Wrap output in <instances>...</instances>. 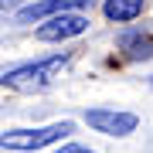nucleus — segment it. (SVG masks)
I'll list each match as a JSON object with an SVG mask.
<instances>
[{
	"label": "nucleus",
	"instance_id": "1",
	"mask_svg": "<svg viewBox=\"0 0 153 153\" xmlns=\"http://www.w3.org/2000/svg\"><path fill=\"white\" fill-rule=\"evenodd\" d=\"M65 65H68V55H51V58H41V61H31V65L10 68L0 78V85L14 88V92H44Z\"/></svg>",
	"mask_w": 153,
	"mask_h": 153
},
{
	"label": "nucleus",
	"instance_id": "2",
	"mask_svg": "<svg viewBox=\"0 0 153 153\" xmlns=\"http://www.w3.org/2000/svg\"><path fill=\"white\" fill-rule=\"evenodd\" d=\"M71 129H75L71 123H51V126H41V129H10V133H0V146L27 153V150H41V146H48V143L65 140Z\"/></svg>",
	"mask_w": 153,
	"mask_h": 153
},
{
	"label": "nucleus",
	"instance_id": "3",
	"mask_svg": "<svg viewBox=\"0 0 153 153\" xmlns=\"http://www.w3.org/2000/svg\"><path fill=\"white\" fill-rule=\"evenodd\" d=\"M85 31H88V17L78 10H65V14L48 17V24L38 27V41H68V38H78Z\"/></svg>",
	"mask_w": 153,
	"mask_h": 153
},
{
	"label": "nucleus",
	"instance_id": "4",
	"mask_svg": "<svg viewBox=\"0 0 153 153\" xmlns=\"http://www.w3.org/2000/svg\"><path fill=\"white\" fill-rule=\"evenodd\" d=\"M85 123L92 126L95 133H105V136H129L140 126V119L133 112H116V109H88Z\"/></svg>",
	"mask_w": 153,
	"mask_h": 153
},
{
	"label": "nucleus",
	"instance_id": "5",
	"mask_svg": "<svg viewBox=\"0 0 153 153\" xmlns=\"http://www.w3.org/2000/svg\"><path fill=\"white\" fill-rule=\"evenodd\" d=\"M78 7H92V0H41V4L21 7L17 21H41V17H55L65 10H78Z\"/></svg>",
	"mask_w": 153,
	"mask_h": 153
},
{
	"label": "nucleus",
	"instance_id": "6",
	"mask_svg": "<svg viewBox=\"0 0 153 153\" xmlns=\"http://www.w3.org/2000/svg\"><path fill=\"white\" fill-rule=\"evenodd\" d=\"M119 51L129 61H146V58H153V38L143 34V31H123L119 34Z\"/></svg>",
	"mask_w": 153,
	"mask_h": 153
},
{
	"label": "nucleus",
	"instance_id": "7",
	"mask_svg": "<svg viewBox=\"0 0 153 153\" xmlns=\"http://www.w3.org/2000/svg\"><path fill=\"white\" fill-rule=\"evenodd\" d=\"M146 7V0H105L102 4V14L116 24H126V21H136Z\"/></svg>",
	"mask_w": 153,
	"mask_h": 153
},
{
	"label": "nucleus",
	"instance_id": "8",
	"mask_svg": "<svg viewBox=\"0 0 153 153\" xmlns=\"http://www.w3.org/2000/svg\"><path fill=\"white\" fill-rule=\"evenodd\" d=\"M58 153H95V150H88V146H78V143H71V146H61Z\"/></svg>",
	"mask_w": 153,
	"mask_h": 153
},
{
	"label": "nucleus",
	"instance_id": "9",
	"mask_svg": "<svg viewBox=\"0 0 153 153\" xmlns=\"http://www.w3.org/2000/svg\"><path fill=\"white\" fill-rule=\"evenodd\" d=\"M7 4H10V0H0V7H7Z\"/></svg>",
	"mask_w": 153,
	"mask_h": 153
}]
</instances>
